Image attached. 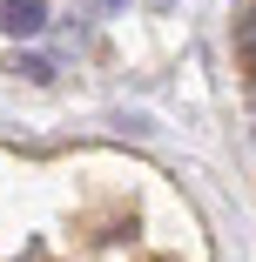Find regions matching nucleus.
<instances>
[{
	"mask_svg": "<svg viewBox=\"0 0 256 262\" xmlns=\"http://www.w3.org/2000/svg\"><path fill=\"white\" fill-rule=\"evenodd\" d=\"M0 27L7 34H41L47 14H41V0H7V7H0Z\"/></svg>",
	"mask_w": 256,
	"mask_h": 262,
	"instance_id": "nucleus-1",
	"label": "nucleus"
}]
</instances>
